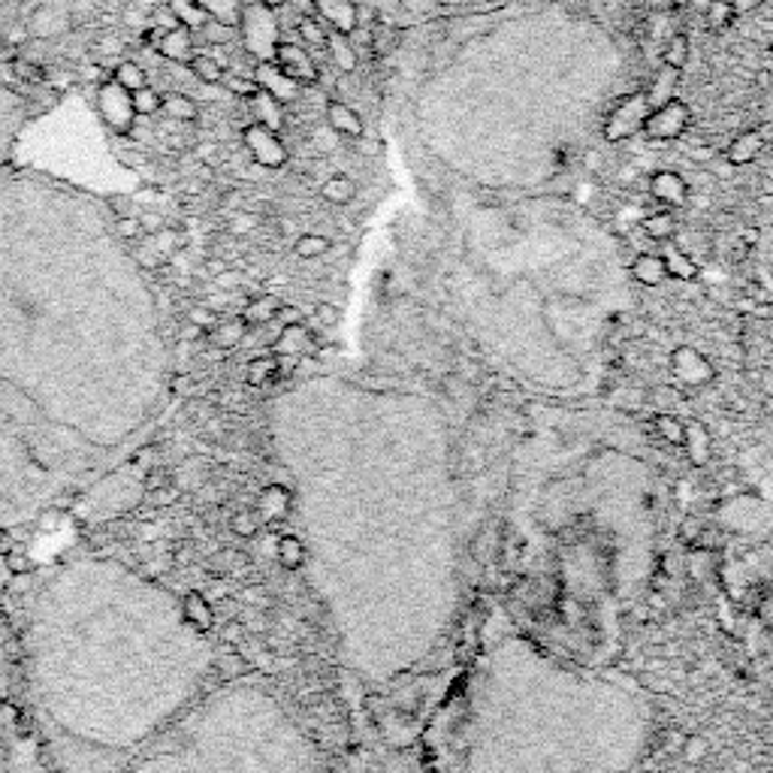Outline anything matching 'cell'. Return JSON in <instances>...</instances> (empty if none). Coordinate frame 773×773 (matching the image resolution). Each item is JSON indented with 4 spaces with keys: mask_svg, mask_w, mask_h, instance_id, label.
<instances>
[{
    "mask_svg": "<svg viewBox=\"0 0 773 773\" xmlns=\"http://www.w3.org/2000/svg\"><path fill=\"white\" fill-rule=\"evenodd\" d=\"M172 387L167 314L106 199L0 164V532L115 472Z\"/></svg>",
    "mask_w": 773,
    "mask_h": 773,
    "instance_id": "1",
    "label": "cell"
},
{
    "mask_svg": "<svg viewBox=\"0 0 773 773\" xmlns=\"http://www.w3.org/2000/svg\"><path fill=\"white\" fill-rule=\"evenodd\" d=\"M34 732L61 773H115L215 686V644L176 592L79 553L42 568L18 607Z\"/></svg>",
    "mask_w": 773,
    "mask_h": 773,
    "instance_id": "2",
    "label": "cell"
},
{
    "mask_svg": "<svg viewBox=\"0 0 773 773\" xmlns=\"http://www.w3.org/2000/svg\"><path fill=\"white\" fill-rule=\"evenodd\" d=\"M115 773H311L279 701L252 680L211 686L199 704Z\"/></svg>",
    "mask_w": 773,
    "mask_h": 773,
    "instance_id": "3",
    "label": "cell"
},
{
    "mask_svg": "<svg viewBox=\"0 0 773 773\" xmlns=\"http://www.w3.org/2000/svg\"><path fill=\"white\" fill-rule=\"evenodd\" d=\"M34 722L7 690H0V773H37Z\"/></svg>",
    "mask_w": 773,
    "mask_h": 773,
    "instance_id": "4",
    "label": "cell"
},
{
    "mask_svg": "<svg viewBox=\"0 0 773 773\" xmlns=\"http://www.w3.org/2000/svg\"><path fill=\"white\" fill-rule=\"evenodd\" d=\"M240 37L248 55L257 57V61H272L275 57V46L282 42V25H279L275 10L267 7V3H260V0H245Z\"/></svg>",
    "mask_w": 773,
    "mask_h": 773,
    "instance_id": "5",
    "label": "cell"
},
{
    "mask_svg": "<svg viewBox=\"0 0 773 773\" xmlns=\"http://www.w3.org/2000/svg\"><path fill=\"white\" fill-rule=\"evenodd\" d=\"M649 113H653V106H649L647 91H632L629 98L619 100L617 106H614V113L607 115L605 140L626 142L637 137V133H644Z\"/></svg>",
    "mask_w": 773,
    "mask_h": 773,
    "instance_id": "6",
    "label": "cell"
},
{
    "mask_svg": "<svg viewBox=\"0 0 773 773\" xmlns=\"http://www.w3.org/2000/svg\"><path fill=\"white\" fill-rule=\"evenodd\" d=\"M242 142H245V152L252 155V160L257 167L263 169H282L287 164V145L279 137V130H272L267 125H252L242 127Z\"/></svg>",
    "mask_w": 773,
    "mask_h": 773,
    "instance_id": "7",
    "label": "cell"
},
{
    "mask_svg": "<svg viewBox=\"0 0 773 773\" xmlns=\"http://www.w3.org/2000/svg\"><path fill=\"white\" fill-rule=\"evenodd\" d=\"M98 115L106 125L113 127V130H118V133H130V130H133V121H137L133 103H130V91L121 88L115 79L100 85Z\"/></svg>",
    "mask_w": 773,
    "mask_h": 773,
    "instance_id": "8",
    "label": "cell"
},
{
    "mask_svg": "<svg viewBox=\"0 0 773 773\" xmlns=\"http://www.w3.org/2000/svg\"><path fill=\"white\" fill-rule=\"evenodd\" d=\"M690 121H692L690 106H686L683 100H668L665 106H656V109L649 113L647 125H644V133H647L649 140H661V142L680 140V137L690 130Z\"/></svg>",
    "mask_w": 773,
    "mask_h": 773,
    "instance_id": "9",
    "label": "cell"
},
{
    "mask_svg": "<svg viewBox=\"0 0 773 773\" xmlns=\"http://www.w3.org/2000/svg\"><path fill=\"white\" fill-rule=\"evenodd\" d=\"M272 64H275L284 76H291L296 85H302V88H306V85H314L318 79H321V70H318L314 57H311L309 49L299 46V42H284V40L279 42V46H275Z\"/></svg>",
    "mask_w": 773,
    "mask_h": 773,
    "instance_id": "10",
    "label": "cell"
},
{
    "mask_svg": "<svg viewBox=\"0 0 773 773\" xmlns=\"http://www.w3.org/2000/svg\"><path fill=\"white\" fill-rule=\"evenodd\" d=\"M252 79L257 82V88L260 91H267L269 98H275L282 106H287V103H294L296 98H299V91H302V85H296L291 76H284L272 61H257V67H254Z\"/></svg>",
    "mask_w": 773,
    "mask_h": 773,
    "instance_id": "11",
    "label": "cell"
},
{
    "mask_svg": "<svg viewBox=\"0 0 773 773\" xmlns=\"http://www.w3.org/2000/svg\"><path fill=\"white\" fill-rule=\"evenodd\" d=\"M314 3V15L326 25V30H338L348 34L360 28V10L357 0H311Z\"/></svg>",
    "mask_w": 773,
    "mask_h": 773,
    "instance_id": "12",
    "label": "cell"
},
{
    "mask_svg": "<svg viewBox=\"0 0 773 773\" xmlns=\"http://www.w3.org/2000/svg\"><path fill=\"white\" fill-rule=\"evenodd\" d=\"M649 194L665 206H686L690 203V184L674 169H659L649 179Z\"/></svg>",
    "mask_w": 773,
    "mask_h": 773,
    "instance_id": "13",
    "label": "cell"
},
{
    "mask_svg": "<svg viewBox=\"0 0 773 773\" xmlns=\"http://www.w3.org/2000/svg\"><path fill=\"white\" fill-rule=\"evenodd\" d=\"M326 127L336 130L338 137H348V140H360L363 137V118L353 109L351 103H342V100H330L326 103Z\"/></svg>",
    "mask_w": 773,
    "mask_h": 773,
    "instance_id": "14",
    "label": "cell"
},
{
    "mask_svg": "<svg viewBox=\"0 0 773 773\" xmlns=\"http://www.w3.org/2000/svg\"><path fill=\"white\" fill-rule=\"evenodd\" d=\"M157 52L167 57V61H176V64H188L194 57V30L188 25H179V28L167 30L160 40H157Z\"/></svg>",
    "mask_w": 773,
    "mask_h": 773,
    "instance_id": "15",
    "label": "cell"
},
{
    "mask_svg": "<svg viewBox=\"0 0 773 773\" xmlns=\"http://www.w3.org/2000/svg\"><path fill=\"white\" fill-rule=\"evenodd\" d=\"M761 149H764V140H761V133H756V130H746V133H737L732 140V145H729V164L732 167H749V164H756L761 155Z\"/></svg>",
    "mask_w": 773,
    "mask_h": 773,
    "instance_id": "16",
    "label": "cell"
},
{
    "mask_svg": "<svg viewBox=\"0 0 773 773\" xmlns=\"http://www.w3.org/2000/svg\"><path fill=\"white\" fill-rule=\"evenodd\" d=\"M248 106H252V118L257 125H267L272 130H279L284 125V106L275 98H269L267 91L257 88V94L248 98Z\"/></svg>",
    "mask_w": 773,
    "mask_h": 773,
    "instance_id": "17",
    "label": "cell"
},
{
    "mask_svg": "<svg viewBox=\"0 0 773 773\" xmlns=\"http://www.w3.org/2000/svg\"><path fill=\"white\" fill-rule=\"evenodd\" d=\"M632 275L644 287H659L668 279V267H665L661 254H637L632 263Z\"/></svg>",
    "mask_w": 773,
    "mask_h": 773,
    "instance_id": "18",
    "label": "cell"
},
{
    "mask_svg": "<svg viewBox=\"0 0 773 773\" xmlns=\"http://www.w3.org/2000/svg\"><path fill=\"white\" fill-rule=\"evenodd\" d=\"M677 88H680V70L668 67V64H661V70L656 73V79H653V85H649L647 91L649 106L656 109V106H665L668 100H677Z\"/></svg>",
    "mask_w": 773,
    "mask_h": 773,
    "instance_id": "19",
    "label": "cell"
},
{
    "mask_svg": "<svg viewBox=\"0 0 773 773\" xmlns=\"http://www.w3.org/2000/svg\"><path fill=\"white\" fill-rule=\"evenodd\" d=\"M160 113L167 115L169 121L176 125H188V121H197V103L188 98V94H179V91H169L160 98Z\"/></svg>",
    "mask_w": 773,
    "mask_h": 773,
    "instance_id": "20",
    "label": "cell"
},
{
    "mask_svg": "<svg viewBox=\"0 0 773 773\" xmlns=\"http://www.w3.org/2000/svg\"><path fill=\"white\" fill-rule=\"evenodd\" d=\"M326 52H330L333 64H336L342 73L357 70V49H353V40L348 37V34L330 30V37H326Z\"/></svg>",
    "mask_w": 773,
    "mask_h": 773,
    "instance_id": "21",
    "label": "cell"
},
{
    "mask_svg": "<svg viewBox=\"0 0 773 773\" xmlns=\"http://www.w3.org/2000/svg\"><path fill=\"white\" fill-rule=\"evenodd\" d=\"M197 7L209 15V18H215V22H221V25H230V28L240 30L245 0H197Z\"/></svg>",
    "mask_w": 773,
    "mask_h": 773,
    "instance_id": "22",
    "label": "cell"
},
{
    "mask_svg": "<svg viewBox=\"0 0 773 773\" xmlns=\"http://www.w3.org/2000/svg\"><path fill=\"white\" fill-rule=\"evenodd\" d=\"M661 260H665V267H668V279H671V275H674V279H683V282L698 279V263L692 260L690 254L680 252L677 245H671V242H665V254H661Z\"/></svg>",
    "mask_w": 773,
    "mask_h": 773,
    "instance_id": "23",
    "label": "cell"
},
{
    "mask_svg": "<svg viewBox=\"0 0 773 773\" xmlns=\"http://www.w3.org/2000/svg\"><path fill=\"white\" fill-rule=\"evenodd\" d=\"M188 70L194 73V79L203 85L224 82V64L211 55H194L188 61Z\"/></svg>",
    "mask_w": 773,
    "mask_h": 773,
    "instance_id": "24",
    "label": "cell"
},
{
    "mask_svg": "<svg viewBox=\"0 0 773 773\" xmlns=\"http://www.w3.org/2000/svg\"><path fill=\"white\" fill-rule=\"evenodd\" d=\"M296 34L302 37V46H306V49H321V52H326L330 30H326V25L318 15H302L299 25H296Z\"/></svg>",
    "mask_w": 773,
    "mask_h": 773,
    "instance_id": "25",
    "label": "cell"
},
{
    "mask_svg": "<svg viewBox=\"0 0 773 773\" xmlns=\"http://www.w3.org/2000/svg\"><path fill=\"white\" fill-rule=\"evenodd\" d=\"M321 197L333 206H348L353 197H357V184L348 179V176H330L324 184H321Z\"/></svg>",
    "mask_w": 773,
    "mask_h": 773,
    "instance_id": "26",
    "label": "cell"
},
{
    "mask_svg": "<svg viewBox=\"0 0 773 773\" xmlns=\"http://www.w3.org/2000/svg\"><path fill=\"white\" fill-rule=\"evenodd\" d=\"M734 18H737V10L732 7V0H710L707 10H704V25L717 30V34L734 25Z\"/></svg>",
    "mask_w": 773,
    "mask_h": 773,
    "instance_id": "27",
    "label": "cell"
},
{
    "mask_svg": "<svg viewBox=\"0 0 773 773\" xmlns=\"http://www.w3.org/2000/svg\"><path fill=\"white\" fill-rule=\"evenodd\" d=\"M644 233H647L649 240L656 242H671L677 233V221L674 215H668V211H653V215H647L644 218Z\"/></svg>",
    "mask_w": 773,
    "mask_h": 773,
    "instance_id": "28",
    "label": "cell"
},
{
    "mask_svg": "<svg viewBox=\"0 0 773 773\" xmlns=\"http://www.w3.org/2000/svg\"><path fill=\"white\" fill-rule=\"evenodd\" d=\"M690 52H692L690 37H686V34H674L671 40L665 42V52H661V64L674 67V70H683V67L690 64Z\"/></svg>",
    "mask_w": 773,
    "mask_h": 773,
    "instance_id": "29",
    "label": "cell"
},
{
    "mask_svg": "<svg viewBox=\"0 0 773 773\" xmlns=\"http://www.w3.org/2000/svg\"><path fill=\"white\" fill-rule=\"evenodd\" d=\"M113 79L121 85V88H127V91H140V88L149 85V76H145V70H142L137 61H118L113 70Z\"/></svg>",
    "mask_w": 773,
    "mask_h": 773,
    "instance_id": "30",
    "label": "cell"
},
{
    "mask_svg": "<svg viewBox=\"0 0 773 773\" xmlns=\"http://www.w3.org/2000/svg\"><path fill=\"white\" fill-rule=\"evenodd\" d=\"M61 28H64V22H61L55 10H49V7H40L37 13L30 15L28 22V30L34 37H52V34H57Z\"/></svg>",
    "mask_w": 773,
    "mask_h": 773,
    "instance_id": "31",
    "label": "cell"
},
{
    "mask_svg": "<svg viewBox=\"0 0 773 773\" xmlns=\"http://www.w3.org/2000/svg\"><path fill=\"white\" fill-rule=\"evenodd\" d=\"M167 3H169V10L179 15V22H182V25H188L191 30L199 28V25L209 18V15L203 13V10L197 7V0H167Z\"/></svg>",
    "mask_w": 773,
    "mask_h": 773,
    "instance_id": "32",
    "label": "cell"
},
{
    "mask_svg": "<svg viewBox=\"0 0 773 773\" xmlns=\"http://www.w3.org/2000/svg\"><path fill=\"white\" fill-rule=\"evenodd\" d=\"M294 252L299 254L302 260H314V257H324V254L330 252V240L321 236V233H302V236L296 240Z\"/></svg>",
    "mask_w": 773,
    "mask_h": 773,
    "instance_id": "33",
    "label": "cell"
},
{
    "mask_svg": "<svg viewBox=\"0 0 773 773\" xmlns=\"http://www.w3.org/2000/svg\"><path fill=\"white\" fill-rule=\"evenodd\" d=\"M160 98H164V94H157L152 85H145V88H140V91H130V103H133V113H137V115L160 113Z\"/></svg>",
    "mask_w": 773,
    "mask_h": 773,
    "instance_id": "34",
    "label": "cell"
},
{
    "mask_svg": "<svg viewBox=\"0 0 773 773\" xmlns=\"http://www.w3.org/2000/svg\"><path fill=\"white\" fill-rule=\"evenodd\" d=\"M199 30H203V37H206V42H221V46L236 37V28H230V25H221V22H215V18H206V22L199 25Z\"/></svg>",
    "mask_w": 773,
    "mask_h": 773,
    "instance_id": "35",
    "label": "cell"
},
{
    "mask_svg": "<svg viewBox=\"0 0 773 773\" xmlns=\"http://www.w3.org/2000/svg\"><path fill=\"white\" fill-rule=\"evenodd\" d=\"M149 18H152V28H160V30H164V34H167V30L179 28V25H182V22H179V15H176V13H172V10H169V3H157L155 10H152V15H149Z\"/></svg>",
    "mask_w": 773,
    "mask_h": 773,
    "instance_id": "36",
    "label": "cell"
},
{
    "mask_svg": "<svg viewBox=\"0 0 773 773\" xmlns=\"http://www.w3.org/2000/svg\"><path fill=\"white\" fill-rule=\"evenodd\" d=\"M115 230H118V236L125 242H133V240H140L142 233V221L137 218V215H127V218H115Z\"/></svg>",
    "mask_w": 773,
    "mask_h": 773,
    "instance_id": "37",
    "label": "cell"
},
{
    "mask_svg": "<svg viewBox=\"0 0 773 773\" xmlns=\"http://www.w3.org/2000/svg\"><path fill=\"white\" fill-rule=\"evenodd\" d=\"M686 445L692 448V456H695V463H704L707 460V436H704L698 426H686V438H683Z\"/></svg>",
    "mask_w": 773,
    "mask_h": 773,
    "instance_id": "38",
    "label": "cell"
},
{
    "mask_svg": "<svg viewBox=\"0 0 773 773\" xmlns=\"http://www.w3.org/2000/svg\"><path fill=\"white\" fill-rule=\"evenodd\" d=\"M656 423H659V433L665 438H668V441H674V445H680V441L686 438V426L677 421V417H671V414H665V417H659Z\"/></svg>",
    "mask_w": 773,
    "mask_h": 773,
    "instance_id": "39",
    "label": "cell"
},
{
    "mask_svg": "<svg viewBox=\"0 0 773 773\" xmlns=\"http://www.w3.org/2000/svg\"><path fill=\"white\" fill-rule=\"evenodd\" d=\"M680 749H683V756L690 761H704V756H707V740H704V737H686Z\"/></svg>",
    "mask_w": 773,
    "mask_h": 773,
    "instance_id": "40",
    "label": "cell"
},
{
    "mask_svg": "<svg viewBox=\"0 0 773 773\" xmlns=\"http://www.w3.org/2000/svg\"><path fill=\"white\" fill-rule=\"evenodd\" d=\"M13 70L18 79H28V82H40L42 79V70L37 64H30V61H13Z\"/></svg>",
    "mask_w": 773,
    "mask_h": 773,
    "instance_id": "41",
    "label": "cell"
},
{
    "mask_svg": "<svg viewBox=\"0 0 773 773\" xmlns=\"http://www.w3.org/2000/svg\"><path fill=\"white\" fill-rule=\"evenodd\" d=\"M227 88H230L233 94H242L245 100L257 94V82H254V79H227Z\"/></svg>",
    "mask_w": 773,
    "mask_h": 773,
    "instance_id": "42",
    "label": "cell"
},
{
    "mask_svg": "<svg viewBox=\"0 0 773 773\" xmlns=\"http://www.w3.org/2000/svg\"><path fill=\"white\" fill-rule=\"evenodd\" d=\"M254 215H248V211H240V215H233V221H230V233H248V230H254Z\"/></svg>",
    "mask_w": 773,
    "mask_h": 773,
    "instance_id": "43",
    "label": "cell"
},
{
    "mask_svg": "<svg viewBox=\"0 0 773 773\" xmlns=\"http://www.w3.org/2000/svg\"><path fill=\"white\" fill-rule=\"evenodd\" d=\"M82 79L85 82H98V85H103V82H109L113 79V73H106L100 64H88L82 70Z\"/></svg>",
    "mask_w": 773,
    "mask_h": 773,
    "instance_id": "44",
    "label": "cell"
},
{
    "mask_svg": "<svg viewBox=\"0 0 773 773\" xmlns=\"http://www.w3.org/2000/svg\"><path fill=\"white\" fill-rule=\"evenodd\" d=\"M121 49H125V42L118 40V37H103V40H100V52H103V55H118Z\"/></svg>",
    "mask_w": 773,
    "mask_h": 773,
    "instance_id": "45",
    "label": "cell"
},
{
    "mask_svg": "<svg viewBox=\"0 0 773 773\" xmlns=\"http://www.w3.org/2000/svg\"><path fill=\"white\" fill-rule=\"evenodd\" d=\"M28 34L30 30L25 28V25H18V28L7 30V42H10V46H22V42L28 40Z\"/></svg>",
    "mask_w": 773,
    "mask_h": 773,
    "instance_id": "46",
    "label": "cell"
},
{
    "mask_svg": "<svg viewBox=\"0 0 773 773\" xmlns=\"http://www.w3.org/2000/svg\"><path fill=\"white\" fill-rule=\"evenodd\" d=\"M761 3H764V0H732V7L737 10V15L752 13V10H759Z\"/></svg>",
    "mask_w": 773,
    "mask_h": 773,
    "instance_id": "47",
    "label": "cell"
},
{
    "mask_svg": "<svg viewBox=\"0 0 773 773\" xmlns=\"http://www.w3.org/2000/svg\"><path fill=\"white\" fill-rule=\"evenodd\" d=\"M318 318H321V321L330 326L338 324V309L336 306H321V309H318Z\"/></svg>",
    "mask_w": 773,
    "mask_h": 773,
    "instance_id": "48",
    "label": "cell"
},
{
    "mask_svg": "<svg viewBox=\"0 0 773 773\" xmlns=\"http://www.w3.org/2000/svg\"><path fill=\"white\" fill-rule=\"evenodd\" d=\"M269 309H272V299H263V302H257L252 309V314H257V318H267Z\"/></svg>",
    "mask_w": 773,
    "mask_h": 773,
    "instance_id": "49",
    "label": "cell"
},
{
    "mask_svg": "<svg viewBox=\"0 0 773 773\" xmlns=\"http://www.w3.org/2000/svg\"><path fill=\"white\" fill-rule=\"evenodd\" d=\"M203 188H206V182H188L184 184V194H188V197H199Z\"/></svg>",
    "mask_w": 773,
    "mask_h": 773,
    "instance_id": "50",
    "label": "cell"
},
{
    "mask_svg": "<svg viewBox=\"0 0 773 773\" xmlns=\"http://www.w3.org/2000/svg\"><path fill=\"white\" fill-rule=\"evenodd\" d=\"M260 3H267V7H272V10H279V7H284L287 0H260Z\"/></svg>",
    "mask_w": 773,
    "mask_h": 773,
    "instance_id": "51",
    "label": "cell"
},
{
    "mask_svg": "<svg viewBox=\"0 0 773 773\" xmlns=\"http://www.w3.org/2000/svg\"><path fill=\"white\" fill-rule=\"evenodd\" d=\"M7 7H10V0H0V13H3Z\"/></svg>",
    "mask_w": 773,
    "mask_h": 773,
    "instance_id": "52",
    "label": "cell"
},
{
    "mask_svg": "<svg viewBox=\"0 0 773 773\" xmlns=\"http://www.w3.org/2000/svg\"><path fill=\"white\" fill-rule=\"evenodd\" d=\"M0 577H3V559H0Z\"/></svg>",
    "mask_w": 773,
    "mask_h": 773,
    "instance_id": "53",
    "label": "cell"
}]
</instances>
